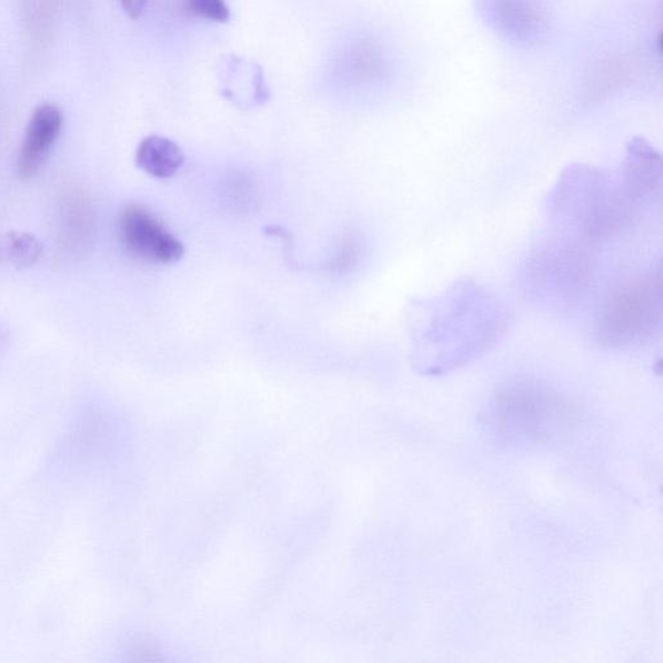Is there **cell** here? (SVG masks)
Here are the masks:
<instances>
[{
	"label": "cell",
	"instance_id": "cell-1",
	"mask_svg": "<svg viewBox=\"0 0 663 663\" xmlns=\"http://www.w3.org/2000/svg\"><path fill=\"white\" fill-rule=\"evenodd\" d=\"M512 323L510 308L486 287L470 278L455 280L441 293L411 302L413 365L428 376L462 369L499 345Z\"/></svg>",
	"mask_w": 663,
	"mask_h": 663
},
{
	"label": "cell",
	"instance_id": "cell-2",
	"mask_svg": "<svg viewBox=\"0 0 663 663\" xmlns=\"http://www.w3.org/2000/svg\"><path fill=\"white\" fill-rule=\"evenodd\" d=\"M643 214L630 197L620 169L589 163L564 169L545 201L550 229L566 232L595 249L625 235Z\"/></svg>",
	"mask_w": 663,
	"mask_h": 663
},
{
	"label": "cell",
	"instance_id": "cell-3",
	"mask_svg": "<svg viewBox=\"0 0 663 663\" xmlns=\"http://www.w3.org/2000/svg\"><path fill=\"white\" fill-rule=\"evenodd\" d=\"M596 269L597 249L550 229L522 261L519 285L533 307L549 313H569L587 298Z\"/></svg>",
	"mask_w": 663,
	"mask_h": 663
},
{
	"label": "cell",
	"instance_id": "cell-4",
	"mask_svg": "<svg viewBox=\"0 0 663 663\" xmlns=\"http://www.w3.org/2000/svg\"><path fill=\"white\" fill-rule=\"evenodd\" d=\"M663 323L662 262L634 272L604 295L595 317V340L612 351L652 345L661 338Z\"/></svg>",
	"mask_w": 663,
	"mask_h": 663
},
{
	"label": "cell",
	"instance_id": "cell-5",
	"mask_svg": "<svg viewBox=\"0 0 663 663\" xmlns=\"http://www.w3.org/2000/svg\"><path fill=\"white\" fill-rule=\"evenodd\" d=\"M571 405L540 381L521 379L498 390L489 420L498 434L511 441L542 442L571 424Z\"/></svg>",
	"mask_w": 663,
	"mask_h": 663
},
{
	"label": "cell",
	"instance_id": "cell-6",
	"mask_svg": "<svg viewBox=\"0 0 663 663\" xmlns=\"http://www.w3.org/2000/svg\"><path fill=\"white\" fill-rule=\"evenodd\" d=\"M120 239L127 252L148 264H173L184 247L150 210L130 205L120 218Z\"/></svg>",
	"mask_w": 663,
	"mask_h": 663
},
{
	"label": "cell",
	"instance_id": "cell-7",
	"mask_svg": "<svg viewBox=\"0 0 663 663\" xmlns=\"http://www.w3.org/2000/svg\"><path fill=\"white\" fill-rule=\"evenodd\" d=\"M619 169L631 198L644 213L661 205L663 163L656 147L642 137L631 139Z\"/></svg>",
	"mask_w": 663,
	"mask_h": 663
},
{
	"label": "cell",
	"instance_id": "cell-8",
	"mask_svg": "<svg viewBox=\"0 0 663 663\" xmlns=\"http://www.w3.org/2000/svg\"><path fill=\"white\" fill-rule=\"evenodd\" d=\"M62 122L64 115L57 106H39L31 114L18 159V173L22 181L34 178L49 160Z\"/></svg>",
	"mask_w": 663,
	"mask_h": 663
},
{
	"label": "cell",
	"instance_id": "cell-9",
	"mask_svg": "<svg viewBox=\"0 0 663 663\" xmlns=\"http://www.w3.org/2000/svg\"><path fill=\"white\" fill-rule=\"evenodd\" d=\"M135 162L147 174L158 179H169L181 170L184 155L173 140L151 135L140 142Z\"/></svg>",
	"mask_w": 663,
	"mask_h": 663
},
{
	"label": "cell",
	"instance_id": "cell-10",
	"mask_svg": "<svg viewBox=\"0 0 663 663\" xmlns=\"http://www.w3.org/2000/svg\"><path fill=\"white\" fill-rule=\"evenodd\" d=\"M8 255L14 267L27 269L33 267L42 254V245L29 233H11L8 237Z\"/></svg>",
	"mask_w": 663,
	"mask_h": 663
},
{
	"label": "cell",
	"instance_id": "cell-11",
	"mask_svg": "<svg viewBox=\"0 0 663 663\" xmlns=\"http://www.w3.org/2000/svg\"><path fill=\"white\" fill-rule=\"evenodd\" d=\"M185 11L193 18L214 22H229L231 12L225 0H185Z\"/></svg>",
	"mask_w": 663,
	"mask_h": 663
},
{
	"label": "cell",
	"instance_id": "cell-12",
	"mask_svg": "<svg viewBox=\"0 0 663 663\" xmlns=\"http://www.w3.org/2000/svg\"><path fill=\"white\" fill-rule=\"evenodd\" d=\"M119 2L131 20H139L142 18L148 0H119Z\"/></svg>",
	"mask_w": 663,
	"mask_h": 663
}]
</instances>
